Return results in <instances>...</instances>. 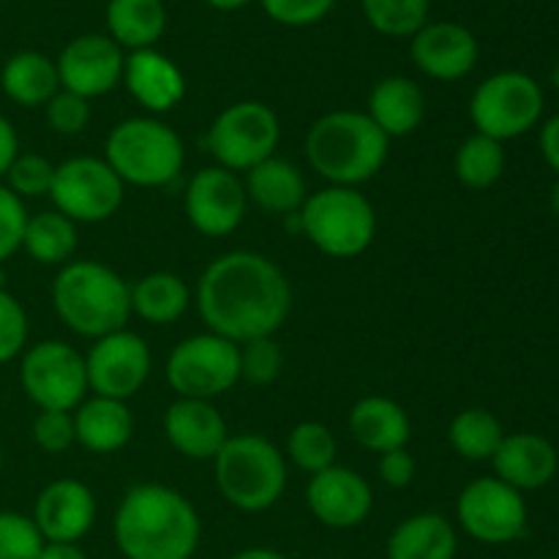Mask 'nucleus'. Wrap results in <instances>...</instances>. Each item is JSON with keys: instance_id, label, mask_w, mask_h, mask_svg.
<instances>
[{"instance_id": "1", "label": "nucleus", "mask_w": 559, "mask_h": 559, "mask_svg": "<svg viewBox=\"0 0 559 559\" xmlns=\"http://www.w3.org/2000/svg\"><path fill=\"white\" fill-rule=\"evenodd\" d=\"M197 309L207 331L246 344L276 336L293 309V287L282 267L257 251H227L202 271Z\"/></svg>"}, {"instance_id": "2", "label": "nucleus", "mask_w": 559, "mask_h": 559, "mask_svg": "<svg viewBox=\"0 0 559 559\" xmlns=\"http://www.w3.org/2000/svg\"><path fill=\"white\" fill-rule=\"evenodd\" d=\"M112 535L126 559H191L200 549L202 524L180 491L140 484L120 500Z\"/></svg>"}, {"instance_id": "3", "label": "nucleus", "mask_w": 559, "mask_h": 559, "mask_svg": "<svg viewBox=\"0 0 559 559\" xmlns=\"http://www.w3.org/2000/svg\"><path fill=\"white\" fill-rule=\"evenodd\" d=\"M391 140L358 109H336L311 123L306 134V158L309 167L328 186L358 189L380 175L388 162Z\"/></svg>"}, {"instance_id": "4", "label": "nucleus", "mask_w": 559, "mask_h": 559, "mask_svg": "<svg viewBox=\"0 0 559 559\" xmlns=\"http://www.w3.org/2000/svg\"><path fill=\"white\" fill-rule=\"evenodd\" d=\"M52 306L69 331L96 342L126 328L131 317V284L96 260H71L55 276Z\"/></svg>"}, {"instance_id": "5", "label": "nucleus", "mask_w": 559, "mask_h": 559, "mask_svg": "<svg viewBox=\"0 0 559 559\" xmlns=\"http://www.w3.org/2000/svg\"><path fill=\"white\" fill-rule=\"evenodd\" d=\"M224 500L243 513L271 511L287 489V459L262 435H229L213 459Z\"/></svg>"}, {"instance_id": "6", "label": "nucleus", "mask_w": 559, "mask_h": 559, "mask_svg": "<svg viewBox=\"0 0 559 559\" xmlns=\"http://www.w3.org/2000/svg\"><path fill=\"white\" fill-rule=\"evenodd\" d=\"M104 162L123 186L162 189L183 173L186 147L178 131L169 129L164 120L126 118L109 131Z\"/></svg>"}, {"instance_id": "7", "label": "nucleus", "mask_w": 559, "mask_h": 559, "mask_svg": "<svg viewBox=\"0 0 559 559\" xmlns=\"http://www.w3.org/2000/svg\"><path fill=\"white\" fill-rule=\"evenodd\" d=\"M300 233L317 251L336 260L364 254L377 235V213L369 197L349 186H325L306 197L298 211Z\"/></svg>"}, {"instance_id": "8", "label": "nucleus", "mask_w": 559, "mask_h": 559, "mask_svg": "<svg viewBox=\"0 0 559 559\" xmlns=\"http://www.w3.org/2000/svg\"><path fill=\"white\" fill-rule=\"evenodd\" d=\"M544 104V91L533 76L524 71H497L475 87L469 120L478 134L508 142L540 123Z\"/></svg>"}, {"instance_id": "9", "label": "nucleus", "mask_w": 559, "mask_h": 559, "mask_svg": "<svg viewBox=\"0 0 559 559\" xmlns=\"http://www.w3.org/2000/svg\"><path fill=\"white\" fill-rule=\"evenodd\" d=\"M278 140H282V123L267 104L235 102L213 118L205 145L216 158V167L238 175L276 156Z\"/></svg>"}, {"instance_id": "10", "label": "nucleus", "mask_w": 559, "mask_h": 559, "mask_svg": "<svg viewBox=\"0 0 559 559\" xmlns=\"http://www.w3.org/2000/svg\"><path fill=\"white\" fill-rule=\"evenodd\" d=\"M240 380V349L218 333H197L175 344L167 358V382L178 399L213 402Z\"/></svg>"}, {"instance_id": "11", "label": "nucleus", "mask_w": 559, "mask_h": 559, "mask_svg": "<svg viewBox=\"0 0 559 559\" xmlns=\"http://www.w3.org/2000/svg\"><path fill=\"white\" fill-rule=\"evenodd\" d=\"M20 382L38 409L74 413L87 396L85 355L58 338L33 344L22 353Z\"/></svg>"}, {"instance_id": "12", "label": "nucleus", "mask_w": 559, "mask_h": 559, "mask_svg": "<svg viewBox=\"0 0 559 559\" xmlns=\"http://www.w3.org/2000/svg\"><path fill=\"white\" fill-rule=\"evenodd\" d=\"M126 186L104 158L74 156L55 164L49 200L55 211L74 224L107 222L123 205Z\"/></svg>"}, {"instance_id": "13", "label": "nucleus", "mask_w": 559, "mask_h": 559, "mask_svg": "<svg viewBox=\"0 0 559 559\" xmlns=\"http://www.w3.org/2000/svg\"><path fill=\"white\" fill-rule=\"evenodd\" d=\"M456 519L478 544L506 546L527 533L530 513L522 491L500 478H478L459 495Z\"/></svg>"}, {"instance_id": "14", "label": "nucleus", "mask_w": 559, "mask_h": 559, "mask_svg": "<svg viewBox=\"0 0 559 559\" xmlns=\"http://www.w3.org/2000/svg\"><path fill=\"white\" fill-rule=\"evenodd\" d=\"M85 374L93 396L129 402L151 377L147 342L129 328L96 338L85 355Z\"/></svg>"}, {"instance_id": "15", "label": "nucleus", "mask_w": 559, "mask_h": 559, "mask_svg": "<svg viewBox=\"0 0 559 559\" xmlns=\"http://www.w3.org/2000/svg\"><path fill=\"white\" fill-rule=\"evenodd\" d=\"M249 197L243 178L224 167H202L191 175L183 194V211L191 227L207 238H224L243 224Z\"/></svg>"}, {"instance_id": "16", "label": "nucleus", "mask_w": 559, "mask_h": 559, "mask_svg": "<svg viewBox=\"0 0 559 559\" xmlns=\"http://www.w3.org/2000/svg\"><path fill=\"white\" fill-rule=\"evenodd\" d=\"M55 66L60 87L91 102L123 82L126 52L104 33H85L66 44Z\"/></svg>"}, {"instance_id": "17", "label": "nucleus", "mask_w": 559, "mask_h": 559, "mask_svg": "<svg viewBox=\"0 0 559 559\" xmlns=\"http://www.w3.org/2000/svg\"><path fill=\"white\" fill-rule=\"evenodd\" d=\"M306 506L311 516L325 527L355 530L369 519L374 508V491L360 473L333 464L309 478Z\"/></svg>"}, {"instance_id": "18", "label": "nucleus", "mask_w": 559, "mask_h": 559, "mask_svg": "<svg viewBox=\"0 0 559 559\" xmlns=\"http://www.w3.org/2000/svg\"><path fill=\"white\" fill-rule=\"evenodd\" d=\"M31 519L47 544H80L96 524V497L82 480H52L38 495Z\"/></svg>"}, {"instance_id": "19", "label": "nucleus", "mask_w": 559, "mask_h": 559, "mask_svg": "<svg viewBox=\"0 0 559 559\" xmlns=\"http://www.w3.org/2000/svg\"><path fill=\"white\" fill-rule=\"evenodd\" d=\"M413 63L426 76L440 82L464 80L478 63V38L459 22H426L409 38Z\"/></svg>"}, {"instance_id": "20", "label": "nucleus", "mask_w": 559, "mask_h": 559, "mask_svg": "<svg viewBox=\"0 0 559 559\" xmlns=\"http://www.w3.org/2000/svg\"><path fill=\"white\" fill-rule=\"evenodd\" d=\"M164 437L180 456L213 462L229 440V431L227 420L213 402L178 399L164 413Z\"/></svg>"}, {"instance_id": "21", "label": "nucleus", "mask_w": 559, "mask_h": 559, "mask_svg": "<svg viewBox=\"0 0 559 559\" xmlns=\"http://www.w3.org/2000/svg\"><path fill=\"white\" fill-rule=\"evenodd\" d=\"M123 85L147 112H169L186 98V76L173 58L158 49H136L126 55Z\"/></svg>"}, {"instance_id": "22", "label": "nucleus", "mask_w": 559, "mask_h": 559, "mask_svg": "<svg viewBox=\"0 0 559 559\" xmlns=\"http://www.w3.org/2000/svg\"><path fill=\"white\" fill-rule=\"evenodd\" d=\"M491 464H495V478L524 495V491L544 489L555 480L559 456L546 437L519 431V435H506L491 456Z\"/></svg>"}, {"instance_id": "23", "label": "nucleus", "mask_w": 559, "mask_h": 559, "mask_svg": "<svg viewBox=\"0 0 559 559\" xmlns=\"http://www.w3.org/2000/svg\"><path fill=\"white\" fill-rule=\"evenodd\" d=\"M366 115L388 140L409 136L424 123L426 96L418 82L409 80V76H385L369 93Z\"/></svg>"}, {"instance_id": "24", "label": "nucleus", "mask_w": 559, "mask_h": 559, "mask_svg": "<svg viewBox=\"0 0 559 559\" xmlns=\"http://www.w3.org/2000/svg\"><path fill=\"white\" fill-rule=\"evenodd\" d=\"M347 424L353 440L377 456L407 448L409 435H413L404 407L388 396H366L355 402Z\"/></svg>"}, {"instance_id": "25", "label": "nucleus", "mask_w": 559, "mask_h": 559, "mask_svg": "<svg viewBox=\"0 0 559 559\" xmlns=\"http://www.w3.org/2000/svg\"><path fill=\"white\" fill-rule=\"evenodd\" d=\"M243 189L251 205L273 216H293L306 202V180L289 158L271 156L243 173Z\"/></svg>"}, {"instance_id": "26", "label": "nucleus", "mask_w": 559, "mask_h": 559, "mask_svg": "<svg viewBox=\"0 0 559 559\" xmlns=\"http://www.w3.org/2000/svg\"><path fill=\"white\" fill-rule=\"evenodd\" d=\"M74 437L91 453H118L134 435V415L118 399L91 396L74 409Z\"/></svg>"}, {"instance_id": "27", "label": "nucleus", "mask_w": 559, "mask_h": 559, "mask_svg": "<svg viewBox=\"0 0 559 559\" xmlns=\"http://www.w3.org/2000/svg\"><path fill=\"white\" fill-rule=\"evenodd\" d=\"M459 549L456 530L442 513H415L391 533L388 559H453Z\"/></svg>"}, {"instance_id": "28", "label": "nucleus", "mask_w": 559, "mask_h": 559, "mask_svg": "<svg viewBox=\"0 0 559 559\" xmlns=\"http://www.w3.org/2000/svg\"><path fill=\"white\" fill-rule=\"evenodd\" d=\"M107 36L120 49H153L167 31V9L164 0H109L107 3Z\"/></svg>"}, {"instance_id": "29", "label": "nucleus", "mask_w": 559, "mask_h": 559, "mask_svg": "<svg viewBox=\"0 0 559 559\" xmlns=\"http://www.w3.org/2000/svg\"><path fill=\"white\" fill-rule=\"evenodd\" d=\"M0 87L20 107H44L60 91L58 66L47 55L22 49L5 60Z\"/></svg>"}, {"instance_id": "30", "label": "nucleus", "mask_w": 559, "mask_h": 559, "mask_svg": "<svg viewBox=\"0 0 559 559\" xmlns=\"http://www.w3.org/2000/svg\"><path fill=\"white\" fill-rule=\"evenodd\" d=\"M191 304L189 284L169 271L147 273L131 284V314L153 325H169L186 314Z\"/></svg>"}, {"instance_id": "31", "label": "nucleus", "mask_w": 559, "mask_h": 559, "mask_svg": "<svg viewBox=\"0 0 559 559\" xmlns=\"http://www.w3.org/2000/svg\"><path fill=\"white\" fill-rule=\"evenodd\" d=\"M22 249L38 265H69L76 251V224L58 211H44L27 216Z\"/></svg>"}, {"instance_id": "32", "label": "nucleus", "mask_w": 559, "mask_h": 559, "mask_svg": "<svg viewBox=\"0 0 559 559\" xmlns=\"http://www.w3.org/2000/svg\"><path fill=\"white\" fill-rule=\"evenodd\" d=\"M448 440L453 451L467 462H491L500 442L506 440V429L495 413L484 407H469L451 420Z\"/></svg>"}, {"instance_id": "33", "label": "nucleus", "mask_w": 559, "mask_h": 559, "mask_svg": "<svg viewBox=\"0 0 559 559\" xmlns=\"http://www.w3.org/2000/svg\"><path fill=\"white\" fill-rule=\"evenodd\" d=\"M453 173H456L459 183L467 186V189H491L506 173V147H502V142L475 131L459 145L456 158H453Z\"/></svg>"}, {"instance_id": "34", "label": "nucleus", "mask_w": 559, "mask_h": 559, "mask_svg": "<svg viewBox=\"0 0 559 559\" xmlns=\"http://www.w3.org/2000/svg\"><path fill=\"white\" fill-rule=\"evenodd\" d=\"M336 453V437H333V431L325 424H317V420H304V424L293 426L287 437V459L309 475L333 467Z\"/></svg>"}, {"instance_id": "35", "label": "nucleus", "mask_w": 559, "mask_h": 559, "mask_svg": "<svg viewBox=\"0 0 559 559\" xmlns=\"http://www.w3.org/2000/svg\"><path fill=\"white\" fill-rule=\"evenodd\" d=\"M431 0H360L366 22L391 38H413L429 22Z\"/></svg>"}, {"instance_id": "36", "label": "nucleus", "mask_w": 559, "mask_h": 559, "mask_svg": "<svg viewBox=\"0 0 559 559\" xmlns=\"http://www.w3.org/2000/svg\"><path fill=\"white\" fill-rule=\"evenodd\" d=\"M3 180L22 202L49 197L55 180V164L49 158L38 156V153H20Z\"/></svg>"}, {"instance_id": "37", "label": "nucleus", "mask_w": 559, "mask_h": 559, "mask_svg": "<svg viewBox=\"0 0 559 559\" xmlns=\"http://www.w3.org/2000/svg\"><path fill=\"white\" fill-rule=\"evenodd\" d=\"M240 349V380L251 385H271L282 377L284 353L273 336L251 338V342L238 344Z\"/></svg>"}, {"instance_id": "38", "label": "nucleus", "mask_w": 559, "mask_h": 559, "mask_svg": "<svg viewBox=\"0 0 559 559\" xmlns=\"http://www.w3.org/2000/svg\"><path fill=\"white\" fill-rule=\"evenodd\" d=\"M44 538L31 516L0 511V559H38Z\"/></svg>"}, {"instance_id": "39", "label": "nucleus", "mask_w": 559, "mask_h": 559, "mask_svg": "<svg viewBox=\"0 0 559 559\" xmlns=\"http://www.w3.org/2000/svg\"><path fill=\"white\" fill-rule=\"evenodd\" d=\"M44 115H47V126L55 134L76 136L87 129V123H91V102L60 87V91L44 104Z\"/></svg>"}, {"instance_id": "40", "label": "nucleus", "mask_w": 559, "mask_h": 559, "mask_svg": "<svg viewBox=\"0 0 559 559\" xmlns=\"http://www.w3.org/2000/svg\"><path fill=\"white\" fill-rule=\"evenodd\" d=\"M27 314L20 300L3 289L0 293V364L20 358L27 347Z\"/></svg>"}, {"instance_id": "41", "label": "nucleus", "mask_w": 559, "mask_h": 559, "mask_svg": "<svg viewBox=\"0 0 559 559\" xmlns=\"http://www.w3.org/2000/svg\"><path fill=\"white\" fill-rule=\"evenodd\" d=\"M33 442L44 453H63L76 442L74 437V415L58 413V409H38L31 426Z\"/></svg>"}, {"instance_id": "42", "label": "nucleus", "mask_w": 559, "mask_h": 559, "mask_svg": "<svg viewBox=\"0 0 559 559\" xmlns=\"http://www.w3.org/2000/svg\"><path fill=\"white\" fill-rule=\"evenodd\" d=\"M25 227H27L25 202H22L9 186L0 183V265H3L11 254H16V251L22 249Z\"/></svg>"}, {"instance_id": "43", "label": "nucleus", "mask_w": 559, "mask_h": 559, "mask_svg": "<svg viewBox=\"0 0 559 559\" xmlns=\"http://www.w3.org/2000/svg\"><path fill=\"white\" fill-rule=\"evenodd\" d=\"M260 3L265 14L278 25L306 27L325 20L336 0H260Z\"/></svg>"}, {"instance_id": "44", "label": "nucleus", "mask_w": 559, "mask_h": 559, "mask_svg": "<svg viewBox=\"0 0 559 559\" xmlns=\"http://www.w3.org/2000/svg\"><path fill=\"white\" fill-rule=\"evenodd\" d=\"M377 473H380V480L391 489H407L415 480V473H418V464H415L413 453H407V448H399V451L382 453L380 462H377Z\"/></svg>"}, {"instance_id": "45", "label": "nucleus", "mask_w": 559, "mask_h": 559, "mask_svg": "<svg viewBox=\"0 0 559 559\" xmlns=\"http://www.w3.org/2000/svg\"><path fill=\"white\" fill-rule=\"evenodd\" d=\"M540 156L549 164L551 173H557L559 178V112L551 115L544 126H540Z\"/></svg>"}, {"instance_id": "46", "label": "nucleus", "mask_w": 559, "mask_h": 559, "mask_svg": "<svg viewBox=\"0 0 559 559\" xmlns=\"http://www.w3.org/2000/svg\"><path fill=\"white\" fill-rule=\"evenodd\" d=\"M16 156H20V136H16L11 120L0 115V180L5 178Z\"/></svg>"}, {"instance_id": "47", "label": "nucleus", "mask_w": 559, "mask_h": 559, "mask_svg": "<svg viewBox=\"0 0 559 559\" xmlns=\"http://www.w3.org/2000/svg\"><path fill=\"white\" fill-rule=\"evenodd\" d=\"M38 559H87V555L76 544H47L44 540Z\"/></svg>"}, {"instance_id": "48", "label": "nucleus", "mask_w": 559, "mask_h": 559, "mask_svg": "<svg viewBox=\"0 0 559 559\" xmlns=\"http://www.w3.org/2000/svg\"><path fill=\"white\" fill-rule=\"evenodd\" d=\"M229 559H287V557L278 555V551H273V549H262V546H257V549L238 551V555L229 557Z\"/></svg>"}, {"instance_id": "49", "label": "nucleus", "mask_w": 559, "mask_h": 559, "mask_svg": "<svg viewBox=\"0 0 559 559\" xmlns=\"http://www.w3.org/2000/svg\"><path fill=\"white\" fill-rule=\"evenodd\" d=\"M205 3L216 11H238V9H246L251 0H205Z\"/></svg>"}, {"instance_id": "50", "label": "nucleus", "mask_w": 559, "mask_h": 559, "mask_svg": "<svg viewBox=\"0 0 559 559\" xmlns=\"http://www.w3.org/2000/svg\"><path fill=\"white\" fill-rule=\"evenodd\" d=\"M549 205H551V213L559 218V178L555 180V186H551L549 191Z\"/></svg>"}, {"instance_id": "51", "label": "nucleus", "mask_w": 559, "mask_h": 559, "mask_svg": "<svg viewBox=\"0 0 559 559\" xmlns=\"http://www.w3.org/2000/svg\"><path fill=\"white\" fill-rule=\"evenodd\" d=\"M5 282H9V278H5L3 265H0V293H3V289H5Z\"/></svg>"}, {"instance_id": "52", "label": "nucleus", "mask_w": 559, "mask_h": 559, "mask_svg": "<svg viewBox=\"0 0 559 559\" xmlns=\"http://www.w3.org/2000/svg\"><path fill=\"white\" fill-rule=\"evenodd\" d=\"M0 467H3V448H0Z\"/></svg>"}, {"instance_id": "53", "label": "nucleus", "mask_w": 559, "mask_h": 559, "mask_svg": "<svg viewBox=\"0 0 559 559\" xmlns=\"http://www.w3.org/2000/svg\"><path fill=\"white\" fill-rule=\"evenodd\" d=\"M551 559H559V557H551Z\"/></svg>"}]
</instances>
